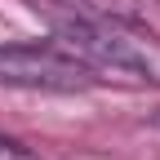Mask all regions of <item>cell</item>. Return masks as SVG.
<instances>
[{"label":"cell","instance_id":"cell-1","mask_svg":"<svg viewBox=\"0 0 160 160\" xmlns=\"http://www.w3.org/2000/svg\"><path fill=\"white\" fill-rule=\"evenodd\" d=\"M53 40L93 71L120 80L160 85V36L147 22H116V18H53Z\"/></svg>","mask_w":160,"mask_h":160},{"label":"cell","instance_id":"cell-2","mask_svg":"<svg viewBox=\"0 0 160 160\" xmlns=\"http://www.w3.org/2000/svg\"><path fill=\"white\" fill-rule=\"evenodd\" d=\"M0 85L45 89V93H76L93 85V67H85L67 49L40 45H0Z\"/></svg>","mask_w":160,"mask_h":160},{"label":"cell","instance_id":"cell-3","mask_svg":"<svg viewBox=\"0 0 160 160\" xmlns=\"http://www.w3.org/2000/svg\"><path fill=\"white\" fill-rule=\"evenodd\" d=\"M80 18H116V22H147V0H53Z\"/></svg>","mask_w":160,"mask_h":160},{"label":"cell","instance_id":"cell-4","mask_svg":"<svg viewBox=\"0 0 160 160\" xmlns=\"http://www.w3.org/2000/svg\"><path fill=\"white\" fill-rule=\"evenodd\" d=\"M0 160H40V156L31 147H22V142H13V138L0 133Z\"/></svg>","mask_w":160,"mask_h":160},{"label":"cell","instance_id":"cell-5","mask_svg":"<svg viewBox=\"0 0 160 160\" xmlns=\"http://www.w3.org/2000/svg\"><path fill=\"white\" fill-rule=\"evenodd\" d=\"M156 125H160V116H156Z\"/></svg>","mask_w":160,"mask_h":160}]
</instances>
